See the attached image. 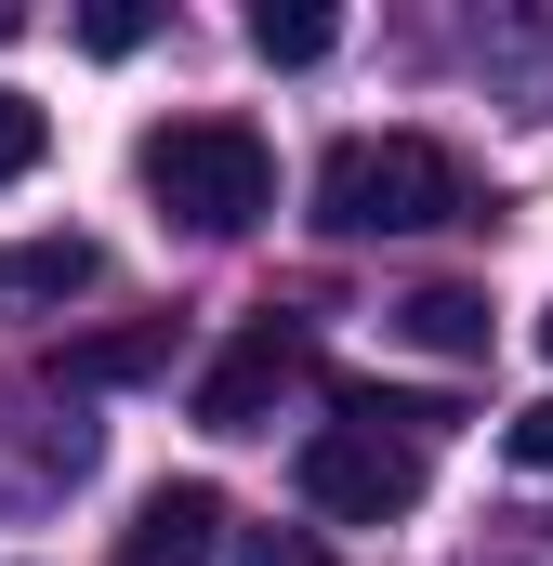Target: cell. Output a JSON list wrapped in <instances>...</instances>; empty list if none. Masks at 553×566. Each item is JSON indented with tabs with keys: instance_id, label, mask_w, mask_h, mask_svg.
Segmentation results:
<instances>
[{
	"instance_id": "1",
	"label": "cell",
	"mask_w": 553,
	"mask_h": 566,
	"mask_svg": "<svg viewBox=\"0 0 553 566\" xmlns=\"http://www.w3.org/2000/svg\"><path fill=\"white\" fill-rule=\"evenodd\" d=\"M461 158L435 133H343L316 158V224L330 238H421V224H461Z\"/></svg>"
},
{
	"instance_id": "2",
	"label": "cell",
	"mask_w": 553,
	"mask_h": 566,
	"mask_svg": "<svg viewBox=\"0 0 553 566\" xmlns=\"http://www.w3.org/2000/svg\"><path fill=\"white\" fill-rule=\"evenodd\" d=\"M133 171H145V198H158L185 238H251L276 211V158H264L251 119H171V133L133 145Z\"/></svg>"
},
{
	"instance_id": "3",
	"label": "cell",
	"mask_w": 553,
	"mask_h": 566,
	"mask_svg": "<svg viewBox=\"0 0 553 566\" xmlns=\"http://www.w3.org/2000/svg\"><path fill=\"white\" fill-rule=\"evenodd\" d=\"M303 501L343 514V527H396L421 501V448L409 434H369V422H330V434H303Z\"/></svg>"
},
{
	"instance_id": "4",
	"label": "cell",
	"mask_w": 553,
	"mask_h": 566,
	"mask_svg": "<svg viewBox=\"0 0 553 566\" xmlns=\"http://www.w3.org/2000/svg\"><path fill=\"white\" fill-rule=\"evenodd\" d=\"M303 369H316V329H303V316H251V329L198 369V422L211 434H264V409L303 382Z\"/></svg>"
},
{
	"instance_id": "5",
	"label": "cell",
	"mask_w": 553,
	"mask_h": 566,
	"mask_svg": "<svg viewBox=\"0 0 553 566\" xmlns=\"http://www.w3.org/2000/svg\"><path fill=\"white\" fill-rule=\"evenodd\" d=\"M225 554V488H145L133 501V527H119V566H211Z\"/></svg>"
},
{
	"instance_id": "6",
	"label": "cell",
	"mask_w": 553,
	"mask_h": 566,
	"mask_svg": "<svg viewBox=\"0 0 553 566\" xmlns=\"http://www.w3.org/2000/svg\"><path fill=\"white\" fill-rule=\"evenodd\" d=\"M171 316H145V329H93V343H53V396H93V382H158L171 369Z\"/></svg>"
},
{
	"instance_id": "7",
	"label": "cell",
	"mask_w": 553,
	"mask_h": 566,
	"mask_svg": "<svg viewBox=\"0 0 553 566\" xmlns=\"http://www.w3.org/2000/svg\"><path fill=\"white\" fill-rule=\"evenodd\" d=\"M93 277H106L93 238H13V251H0V290H13V303H80Z\"/></svg>"
},
{
	"instance_id": "8",
	"label": "cell",
	"mask_w": 553,
	"mask_h": 566,
	"mask_svg": "<svg viewBox=\"0 0 553 566\" xmlns=\"http://www.w3.org/2000/svg\"><path fill=\"white\" fill-rule=\"evenodd\" d=\"M396 329H409L421 356H488V290H409V303H396Z\"/></svg>"
},
{
	"instance_id": "9",
	"label": "cell",
	"mask_w": 553,
	"mask_h": 566,
	"mask_svg": "<svg viewBox=\"0 0 553 566\" xmlns=\"http://www.w3.org/2000/svg\"><path fill=\"white\" fill-rule=\"evenodd\" d=\"M474 53H488V80H514L528 106H553V13H488Z\"/></svg>"
},
{
	"instance_id": "10",
	"label": "cell",
	"mask_w": 553,
	"mask_h": 566,
	"mask_svg": "<svg viewBox=\"0 0 553 566\" xmlns=\"http://www.w3.org/2000/svg\"><path fill=\"white\" fill-rule=\"evenodd\" d=\"M330 40H343L330 0H264V13H251V53H264V66H316Z\"/></svg>"
},
{
	"instance_id": "11",
	"label": "cell",
	"mask_w": 553,
	"mask_h": 566,
	"mask_svg": "<svg viewBox=\"0 0 553 566\" xmlns=\"http://www.w3.org/2000/svg\"><path fill=\"white\" fill-rule=\"evenodd\" d=\"M145 40H158V13H145V0H93V13H80V53H106V66L145 53Z\"/></svg>"
},
{
	"instance_id": "12",
	"label": "cell",
	"mask_w": 553,
	"mask_h": 566,
	"mask_svg": "<svg viewBox=\"0 0 553 566\" xmlns=\"http://www.w3.org/2000/svg\"><path fill=\"white\" fill-rule=\"evenodd\" d=\"M40 145H53V119H40L27 93H0V185H27V171H40Z\"/></svg>"
},
{
	"instance_id": "13",
	"label": "cell",
	"mask_w": 553,
	"mask_h": 566,
	"mask_svg": "<svg viewBox=\"0 0 553 566\" xmlns=\"http://www.w3.org/2000/svg\"><path fill=\"white\" fill-rule=\"evenodd\" d=\"M238 566H330V541H303V527H251Z\"/></svg>"
},
{
	"instance_id": "14",
	"label": "cell",
	"mask_w": 553,
	"mask_h": 566,
	"mask_svg": "<svg viewBox=\"0 0 553 566\" xmlns=\"http://www.w3.org/2000/svg\"><path fill=\"white\" fill-rule=\"evenodd\" d=\"M501 448H514L528 474H553V396H541V409H528V422H514V434H501Z\"/></svg>"
},
{
	"instance_id": "15",
	"label": "cell",
	"mask_w": 553,
	"mask_h": 566,
	"mask_svg": "<svg viewBox=\"0 0 553 566\" xmlns=\"http://www.w3.org/2000/svg\"><path fill=\"white\" fill-rule=\"evenodd\" d=\"M13 27H27V13H13V0H0V40H13Z\"/></svg>"
},
{
	"instance_id": "16",
	"label": "cell",
	"mask_w": 553,
	"mask_h": 566,
	"mask_svg": "<svg viewBox=\"0 0 553 566\" xmlns=\"http://www.w3.org/2000/svg\"><path fill=\"white\" fill-rule=\"evenodd\" d=\"M541 343H553V329H541Z\"/></svg>"
}]
</instances>
